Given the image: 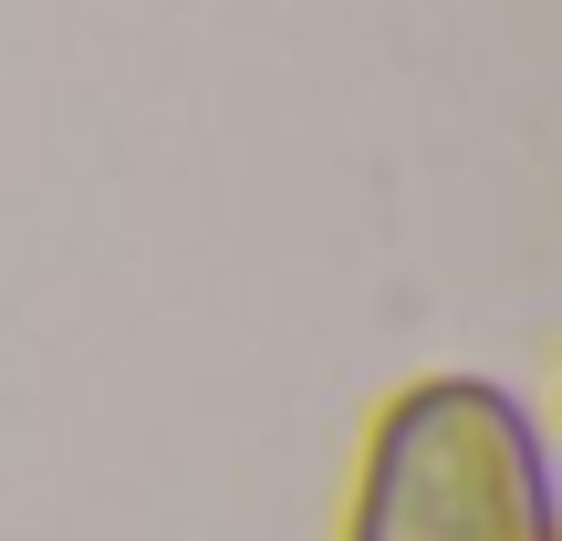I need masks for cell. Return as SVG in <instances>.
<instances>
[{
	"label": "cell",
	"instance_id": "obj_1",
	"mask_svg": "<svg viewBox=\"0 0 562 541\" xmlns=\"http://www.w3.org/2000/svg\"><path fill=\"white\" fill-rule=\"evenodd\" d=\"M344 541H552V448L501 375H417L375 406Z\"/></svg>",
	"mask_w": 562,
	"mask_h": 541
}]
</instances>
